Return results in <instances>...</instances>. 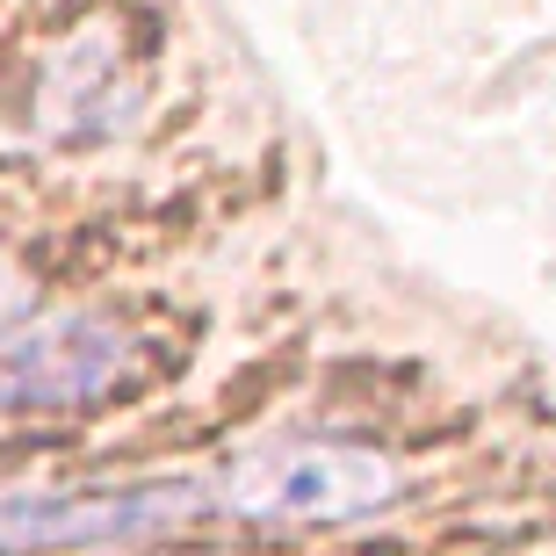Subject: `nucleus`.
I'll return each mask as SVG.
<instances>
[{
  "mask_svg": "<svg viewBox=\"0 0 556 556\" xmlns=\"http://www.w3.org/2000/svg\"><path fill=\"white\" fill-rule=\"evenodd\" d=\"M397 498H405L397 455L348 433H282L225 455L210 477V514L247 528H348V520H376Z\"/></svg>",
  "mask_w": 556,
  "mask_h": 556,
  "instance_id": "obj_1",
  "label": "nucleus"
},
{
  "mask_svg": "<svg viewBox=\"0 0 556 556\" xmlns=\"http://www.w3.org/2000/svg\"><path fill=\"white\" fill-rule=\"evenodd\" d=\"M144 376V340L116 311H65L0 348V413H94Z\"/></svg>",
  "mask_w": 556,
  "mask_h": 556,
  "instance_id": "obj_2",
  "label": "nucleus"
},
{
  "mask_svg": "<svg viewBox=\"0 0 556 556\" xmlns=\"http://www.w3.org/2000/svg\"><path fill=\"white\" fill-rule=\"evenodd\" d=\"M188 520H210V484H94L59 498H0V556H51V549H124L160 542Z\"/></svg>",
  "mask_w": 556,
  "mask_h": 556,
  "instance_id": "obj_3",
  "label": "nucleus"
},
{
  "mask_svg": "<svg viewBox=\"0 0 556 556\" xmlns=\"http://www.w3.org/2000/svg\"><path fill=\"white\" fill-rule=\"evenodd\" d=\"M15 311H22V289L8 282V275H0V326H8V318H15Z\"/></svg>",
  "mask_w": 556,
  "mask_h": 556,
  "instance_id": "obj_4",
  "label": "nucleus"
}]
</instances>
